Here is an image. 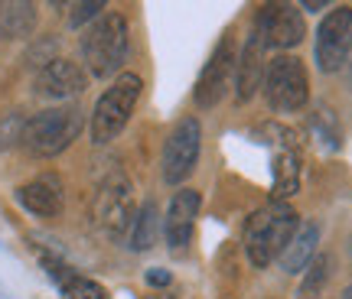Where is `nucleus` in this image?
Segmentation results:
<instances>
[{
  "label": "nucleus",
  "instance_id": "f257e3e1",
  "mask_svg": "<svg viewBox=\"0 0 352 299\" xmlns=\"http://www.w3.org/2000/svg\"><path fill=\"white\" fill-rule=\"evenodd\" d=\"M300 228L297 222V212L290 208L287 202H267L258 212L248 215L245 222V231H241V244H245V254L254 267H267L274 263L287 241L294 237V231Z\"/></svg>",
  "mask_w": 352,
  "mask_h": 299
},
{
  "label": "nucleus",
  "instance_id": "f03ea898",
  "mask_svg": "<svg viewBox=\"0 0 352 299\" xmlns=\"http://www.w3.org/2000/svg\"><path fill=\"white\" fill-rule=\"evenodd\" d=\"M127 46H131V36H127V20L121 13H101L82 33V43H78L91 78H111L121 72Z\"/></svg>",
  "mask_w": 352,
  "mask_h": 299
},
{
  "label": "nucleus",
  "instance_id": "7ed1b4c3",
  "mask_svg": "<svg viewBox=\"0 0 352 299\" xmlns=\"http://www.w3.org/2000/svg\"><path fill=\"white\" fill-rule=\"evenodd\" d=\"M85 127V114L76 104H63V108H46V111L33 114L23 127V150L30 156L50 160L59 156L63 150L72 147V140H78Z\"/></svg>",
  "mask_w": 352,
  "mask_h": 299
},
{
  "label": "nucleus",
  "instance_id": "20e7f679",
  "mask_svg": "<svg viewBox=\"0 0 352 299\" xmlns=\"http://www.w3.org/2000/svg\"><path fill=\"white\" fill-rule=\"evenodd\" d=\"M140 88H144V82L134 72H121L111 85L104 88V95L91 111V124H88L95 147H104V143L121 137V130L127 127V121H131V114H134L140 101Z\"/></svg>",
  "mask_w": 352,
  "mask_h": 299
},
{
  "label": "nucleus",
  "instance_id": "39448f33",
  "mask_svg": "<svg viewBox=\"0 0 352 299\" xmlns=\"http://www.w3.org/2000/svg\"><path fill=\"white\" fill-rule=\"evenodd\" d=\"M264 98L267 108L277 114H294L303 111L310 101V75L307 65L297 56H274L267 69H264Z\"/></svg>",
  "mask_w": 352,
  "mask_h": 299
},
{
  "label": "nucleus",
  "instance_id": "423d86ee",
  "mask_svg": "<svg viewBox=\"0 0 352 299\" xmlns=\"http://www.w3.org/2000/svg\"><path fill=\"white\" fill-rule=\"evenodd\" d=\"M202 153V127L196 117H183L173 127V134L164 143V156H160V169H164L166 186H179L186 182Z\"/></svg>",
  "mask_w": 352,
  "mask_h": 299
},
{
  "label": "nucleus",
  "instance_id": "0eeeda50",
  "mask_svg": "<svg viewBox=\"0 0 352 299\" xmlns=\"http://www.w3.org/2000/svg\"><path fill=\"white\" fill-rule=\"evenodd\" d=\"M235 62H239L235 39H232V33H226V36L215 43L209 62H206V69H202L199 78H196V91H192V98H196V104H199L202 111L215 108L219 101L226 98L228 82L235 78Z\"/></svg>",
  "mask_w": 352,
  "mask_h": 299
},
{
  "label": "nucleus",
  "instance_id": "6e6552de",
  "mask_svg": "<svg viewBox=\"0 0 352 299\" xmlns=\"http://www.w3.org/2000/svg\"><path fill=\"white\" fill-rule=\"evenodd\" d=\"M352 52V7H336L316 29V65L320 72H340Z\"/></svg>",
  "mask_w": 352,
  "mask_h": 299
},
{
  "label": "nucleus",
  "instance_id": "1a4fd4ad",
  "mask_svg": "<svg viewBox=\"0 0 352 299\" xmlns=\"http://www.w3.org/2000/svg\"><path fill=\"white\" fill-rule=\"evenodd\" d=\"M254 29L267 49H294L307 36V23H303V13L297 3H267Z\"/></svg>",
  "mask_w": 352,
  "mask_h": 299
},
{
  "label": "nucleus",
  "instance_id": "9d476101",
  "mask_svg": "<svg viewBox=\"0 0 352 299\" xmlns=\"http://www.w3.org/2000/svg\"><path fill=\"white\" fill-rule=\"evenodd\" d=\"M95 215H98V224L108 231V235L121 237L134 222V192H131V182L124 176H111L98 192V202H95Z\"/></svg>",
  "mask_w": 352,
  "mask_h": 299
},
{
  "label": "nucleus",
  "instance_id": "9b49d317",
  "mask_svg": "<svg viewBox=\"0 0 352 299\" xmlns=\"http://www.w3.org/2000/svg\"><path fill=\"white\" fill-rule=\"evenodd\" d=\"M202 208V195L196 189H179L173 192V199L166 205V218H164V237L170 250H186L196 231V218Z\"/></svg>",
  "mask_w": 352,
  "mask_h": 299
},
{
  "label": "nucleus",
  "instance_id": "f8f14e48",
  "mask_svg": "<svg viewBox=\"0 0 352 299\" xmlns=\"http://www.w3.org/2000/svg\"><path fill=\"white\" fill-rule=\"evenodd\" d=\"M88 88V72L69 59H50L36 75V95L52 101L76 98Z\"/></svg>",
  "mask_w": 352,
  "mask_h": 299
},
{
  "label": "nucleus",
  "instance_id": "ddd939ff",
  "mask_svg": "<svg viewBox=\"0 0 352 299\" xmlns=\"http://www.w3.org/2000/svg\"><path fill=\"white\" fill-rule=\"evenodd\" d=\"M264 49H267V46H264V39L258 36V29H254L252 36H248V43H245V49L239 52V62H235V98H239V104L252 101L254 95H258V88H261L264 69H267Z\"/></svg>",
  "mask_w": 352,
  "mask_h": 299
},
{
  "label": "nucleus",
  "instance_id": "4468645a",
  "mask_svg": "<svg viewBox=\"0 0 352 299\" xmlns=\"http://www.w3.org/2000/svg\"><path fill=\"white\" fill-rule=\"evenodd\" d=\"M16 202L36 218H56L63 212V182L56 176H36L16 189Z\"/></svg>",
  "mask_w": 352,
  "mask_h": 299
},
{
  "label": "nucleus",
  "instance_id": "2eb2a0df",
  "mask_svg": "<svg viewBox=\"0 0 352 299\" xmlns=\"http://www.w3.org/2000/svg\"><path fill=\"white\" fill-rule=\"evenodd\" d=\"M39 263H43V270L50 274V280L59 287V293H63L65 299H108V289L101 287V283H95V280L76 274V270H72V267H65L59 257L43 254Z\"/></svg>",
  "mask_w": 352,
  "mask_h": 299
},
{
  "label": "nucleus",
  "instance_id": "dca6fc26",
  "mask_svg": "<svg viewBox=\"0 0 352 299\" xmlns=\"http://www.w3.org/2000/svg\"><path fill=\"white\" fill-rule=\"evenodd\" d=\"M316 244H320V224L303 222L300 228L294 231V237L287 241L284 254L277 257L280 267H284V274H303V270L310 267V261L316 257Z\"/></svg>",
  "mask_w": 352,
  "mask_h": 299
},
{
  "label": "nucleus",
  "instance_id": "f3484780",
  "mask_svg": "<svg viewBox=\"0 0 352 299\" xmlns=\"http://www.w3.org/2000/svg\"><path fill=\"white\" fill-rule=\"evenodd\" d=\"M297 189H300V150L287 134V140L280 143L274 156V189L271 192H274V202H284Z\"/></svg>",
  "mask_w": 352,
  "mask_h": 299
},
{
  "label": "nucleus",
  "instance_id": "a211bd4d",
  "mask_svg": "<svg viewBox=\"0 0 352 299\" xmlns=\"http://www.w3.org/2000/svg\"><path fill=\"white\" fill-rule=\"evenodd\" d=\"M36 29V3L0 0V39H26Z\"/></svg>",
  "mask_w": 352,
  "mask_h": 299
},
{
  "label": "nucleus",
  "instance_id": "6ab92c4d",
  "mask_svg": "<svg viewBox=\"0 0 352 299\" xmlns=\"http://www.w3.org/2000/svg\"><path fill=\"white\" fill-rule=\"evenodd\" d=\"M160 222L164 218H160L153 202L140 205V212L131 222V250H151L157 244V235H160Z\"/></svg>",
  "mask_w": 352,
  "mask_h": 299
},
{
  "label": "nucleus",
  "instance_id": "aec40b11",
  "mask_svg": "<svg viewBox=\"0 0 352 299\" xmlns=\"http://www.w3.org/2000/svg\"><path fill=\"white\" fill-rule=\"evenodd\" d=\"M327 280H329V257L327 254H316L314 261H310V267L303 270L300 299H316L323 293V287H327Z\"/></svg>",
  "mask_w": 352,
  "mask_h": 299
},
{
  "label": "nucleus",
  "instance_id": "412c9836",
  "mask_svg": "<svg viewBox=\"0 0 352 299\" xmlns=\"http://www.w3.org/2000/svg\"><path fill=\"white\" fill-rule=\"evenodd\" d=\"M23 127H26V117L20 111H7L0 117V150H10L13 143L23 140Z\"/></svg>",
  "mask_w": 352,
  "mask_h": 299
},
{
  "label": "nucleus",
  "instance_id": "4be33fe9",
  "mask_svg": "<svg viewBox=\"0 0 352 299\" xmlns=\"http://www.w3.org/2000/svg\"><path fill=\"white\" fill-rule=\"evenodd\" d=\"M101 10H104V0H85V3H76V7H72V13H69V26H85L88 20H91V23H95V20H98L101 16Z\"/></svg>",
  "mask_w": 352,
  "mask_h": 299
},
{
  "label": "nucleus",
  "instance_id": "5701e85b",
  "mask_svg": "<svg viewBox=\"0 0 352 299\" xmlns=\"http://www.w3.org/2000/svg\"><path fill=\"white\" fill-rule=\"evenodd\" d=\"M144 280H147L151 287H170V283H173V274H166L164 267H151V270L144 274Z\"/></svg>",
  "mask_w": 352,
  "mask_h": 299
},
{
  "label": "nucleus",
  "instance_id": "b1692460",
  "mask_svg": "<svg viewBox=\"0 0 352 299\" xmlns=\"http://www.w3.org/2000/svg\"><path fill=\"white\" fill-rule=\"evenodd\" d=\"M323 7H329L327 0H303L300 10H323Z\"/></svg>",
  "mask_w": 352,
  "mask_h": 299
},
{
  "label": "nucleus",
  "instance_id": "393cba45",
  "mask_svg": "<svg viewBox=\"0 0 352 299\" xmlns=\"http://www.w3.org/2000/svg\"><path fill=\"white\" fill-rule=\"evenodd\" d=\"M342 299H352V287H346V293H342Z\"/></svg>",
  "mask_w": 352,
  "mask_h": 299
}]
</instances>
